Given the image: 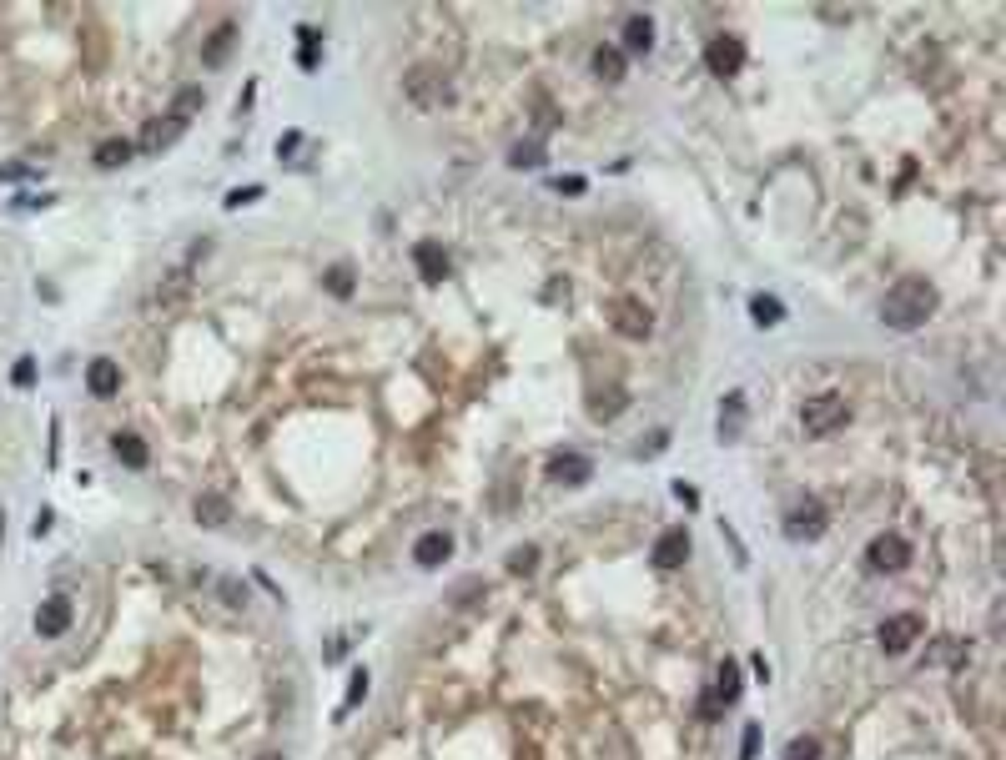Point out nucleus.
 Segmentation results:
<instances>
[{"label": "nucleus", "mask_w": 1006, "mask_h": 760, "mask_svg": "<svg viewBox=\"0 0 1006 760\" xmlns=\"http://www.w3.org/2000/svg\"><path fill=\"white\" fill-rule=\"evenodd\" d=\"M705 66H710V76H720V81L740 76V66H745L740 35H714L710 46H705Z\"/></svg>", "instance_id": "6"}, {"label": "nucleus", "mask_w": 1006, "mask_h": 760, "mask_svg": "<svg viewBox=\"0 0 1006 760\" xmlns=\"http://www.w3.org/2000/svg\"><path fill=\"white\" fill-rule=\"evenodd\" d=\"M11 383H16V388H31L35 383V357H20L16 368H11Z\"/></svg>", "instance_id": "31"}, {"label": "nucleus", "mask_w": 1006, "mask_h": 760, "mask_svg": "<svg viewBox=\"0 0 1006 760\" xmlns=\"http://www.w3.org/2000/svg\"><path fill=\"white\" fill-rule=\"evenodd\" d=\"M665 449H669V428H659V434H654L650 443L639 449V458H654V453H665Z\"/></svg>", "instance_id": "34"}, {"label": "nucleus", "mask_w": 1006, "mask_h": 760, "mask_svg": "<svg viewBox=\"0 0 1006 760\" xmlns=\"http://www.w3.org/2000/svg\"><path fill=\"white\" fill-rule=\"evenodd\" d=\"M71 615H76V609H71V599H66V594H51L46 605L35 609V635H41V639L66 635V630H71Z\"/></svg>", "instance_id": "8"}, {"label": "nucleus", "mask_w": 1006, "mask_h": 760, "mask_svg": "<svg viewBox=\"0 0 1006 760\" xmlns=\"http://www.w3.org/2000/svg\"><path fill=\"white\" fill-rule=\"evenodd\" d=\"M131 156H136V146H131V141H126V137H111V141H101V146H96V167H101V171H116V167H126Z\"/></svg>", "instance_id": "17"}, {"label": "nucleus", "mask_w": 1006, "mask_h": 760, "mask_svg": "<svg viewBox=\"0 0 1006 760\" xmlns=\"http://www.w3.org/2000/svg\"><path fill=\"white\" fill-rule=\"evenodd\" d=\"M86 388H91V398H116V393H121V363H116V357H91Z\"/></svg>", "instance_id": "10"}, {"label": "nucleus", "mask_w": 1006, "mask_h": 760, "mask_svg": "<svg viewBox=\"0 0 1006 760\" xmlns=\"http://www.w3.org/2000/svg\"><path fill=\"white\" fill-rule=\"evenodd\" d=\"M684 559H690V529H665L659 539H654V564L659 569H680Z\"/></svg>", "instance_id": "11"}, {"label": "nucleus", "mask_w": 1006, "mask_h": 760, "mask_svg": "<svg viewBox=\"0 0 1006 760\" xmlns=\"http://www.w3.org/2000/svg\"><path fill=\"white\" fill-rule=\"evenodd\" d=\"M363 700H368V670H353V680H347V695H342L338 715H347L353 705H363Z\"/></svg>", "instance_id": "27"}, {"label": "nucleus", "mask_w": 1006, "mask_h": 760, "mask_svg": "<svg viewBox=\"0 0 1006 760\" xmlns=\"http://www.w3.org/2000/svg\"><path fill=\"white\" fill-rule=\"evenodd\" d=\"M191 513H197V524H207V529H222L227 519H232V504L222 494H197V504H191Z\"/></svg>", "instance_id": "16"}, {"label": "nucleus", "mask_w": 1006, "mask_h": 760, "mask_svg": "<svg viewBox=\"0 0 1006 760\" xmlns=\"http://www.w3.org/2000/svg\"><path fill=\"white\" fill-rule=\"evenodd\" d=\"M0 534H5V509H0Z\"/></svg>", "instance_id": "39"}, {"label": "nucleus", "mask_w": 1006, "mask_h": 760, "mask_svg": "<svg viewBox=\"0 0 1006 760\" xmlns=\"http://www.w3.org/2000/svg\"><path fill=\"white\" fill-rule=\"evenodd\" d=\"M31 534H35V539H41V534H51V513H46V509L35 513V524H31Z\"/></svg>", "instance_id": "38"}, {"label": "nucleus", "mask_w": 1006, "mask_h": 760, "mask_svg": "<svg viewBox=\"0 0 1006 760\" xmlns=\"http://www.w3.org/2000/svg\"><path fill=\"white\" fill-rule=\"evenodd\" d=\"M257 197H262V186H237V192H227V207H232V212H237V207L257 202Z\"/></svg>", "instance_id": "32"}, {"label": "nucleus", "mask_w": 1006, "mask_h": 760, "mask_svg": "<svg viewBox=\"0 0 1006 760\" xmlns=\"http://www.w3.org/2000/svg\"><path fill=\"white\" fill-rule=\"evenodd\" d=\"M675 498H680L684 509H699V494L690 489V483H675Z\"/></svg>", "instance_id": "36"}, {"label": "nucleus", "mask_w": 1006, "mask_h": 760, "mask_svg": "<svg viewBox=\"0 0 1006 760\" xmlns=\"http://www.w3.org/2000/svg\"><path fill=\"white\" fill-rule=\"evenodd\" d=\"M232 46H237V26L227 20V26H217V31H212V41H207V51H201V61H207V66H222Z\"/></svg>", "instance_id": "21"}, {"label": "nucleus", "mask_w": 1006, "mask_h": 760, "mask_svg": "<svg viewBox=\"0 0 1006 760\" xmlns=\"http://www.w3.org/2000/svg\"><path fill=\"white\" fill-rule=\"evenodd\" d=\"M594 76L609 81V86H614V81H624V51L620 46H599V51H594Z\"/></svg>", "instance_id": "20"}, {"label": "nucleus", "mask_w": 1006, "mask_h": 760, "mask_svg": "<svg viewBox=\"0 0 1006 760\" xmlns=\"http://www.w3.org/2000/svg\"><path fill=\"white\" fill-rule=\"evenodd\" d=\"M201 106H207V91H201V86H186V91H176V101H171L167 116H176V121H191V111H201Z\"/></svg>", "instance_id": "25"}, {"label": "nucleus", "mask_w": 1006, "mask_h": 760, "mask_svg": "<svg viewBox=\"0 0 1006 760\" xmlns=\"http://www.w3.org/2000/svg\"><path fill=\"white\" fill-rule=\"evenodd\" d=\"M755 750H760V725L750 720V725H745V740H740V760H755Z\"/></svg>", "instance_id": "33"}, {"label": "nucleus", "mask_w": 1006, "mask_h": 760, "mask_svg": "<svg viewBox=\"0 0 1006 760\" xmlns=\"http://www.w3.org/2000/svg\"><path fill=\"white\" fill-rule=\"evenodd\" d=\"M182 131H186V121H176V116H167V121H152V126H146V131H141V141H136V146H141V152H146V156H161V152H167V146H171V141L182 137Z\"/></svg>", "instance_id": "15"}, {"label": "nucleus", "mask_w": 1006, "mask_h": 760, "mask_svg": "<svg viewBox=\"0 0 1006 760\" xmlns=\"http://www.w3.org/2000/svg\"><path fill=\"white\" fill-rule=\"evenodd\" d=\"M534 564H539V549H534V544H519V549L509 554V569H513V575H534Z\"/></svg>", "instance_id": "30"}, {"label": "nucleus", "mask_w": 1006, "mask_h": 760, "mask_svg": "<svg viewBox=\"0 0 1006 760\" xmlns=\"http://www.w3.org/2000/svg\"><path fill=\"white\" fill-rule=\"evenodd\" d=\"M825 504H815V498H800V504H790V513H785V534L795 544H810V539H821L825 534Z\"/></svg>", "instance_id": "3"}, {"label": "nucleus", "mask_w": 1006, "mask_h": 760, "mask_svg": "<svg viewBox=\"0 0 1006 760\" xmlns=\"http://www.w3.org/2000/svg\"><path fill=\"white\" fill-rule=\"evenodd\" d=\"M111 453H116L126 468H146V458H152V453H146V443H141L136 434H111Z\"/></svg>", "instance_id": "19"}, {"label": "nucleus", "mask_w": 1006, "mask_h": 760, "mask_svg": "<svg viewBox=\"0 0 1006 760\" xmlns=\"http://www.w3.org/2000/svg\"><path fill=\"white\" fill-rule=\"evenodd\" d=\"M750 317H755V327H775V323H785V302H780V297L755 293V297H750Z\"/></svg>", "instance_id": "22"}, {"label": "nucleus", "mask_w": 1006, "mask_h": 760, "mask_svg": "<svg viewBox=\"0 0 1006 760\" xmlns=\"http://www.w3.org/2000/svg\"><path fill=\"white\" fill-rule=\"evenodd\" d=\"M650 327H654V317H650L644 302H635V297H620V302H614V333H624V338H650Z\"/></svg>", "instance_id": "9"}, {"label": "nucleus", "mask_w": 1006, "mask_h": 760, "mask_svg": "<svg viewBox=\"0 0 1006 760\" xmlns=\"http://www.w3.org/2000/svg\"><path fill=\"white\" fill-rule=\"evenodd\" d=\"M876 639H881L885 654H906L916 639H921V620H916V615H891V620H881Z\"/></svg>", "instance_id": "7"}, {"label": "nucleus", "mask_w": 1006, "mask_h": 760, "mask_svg": "<svg viewBox=\"0 0 1006 760\" xmlns=\"http://www.w3.org/2000/svg\"><path fill=\"white\" fill-rule=\"evenodd\" d=\"M624 404H629V398H624V388H604V393H594V398H589V419H614V413H624Z\"/></svg>", "instance_id": "24"}, {"label": "nucleus", "mask_w": 1006, "mask_h": 760, "mask_svg": "<svg viewBox=\"0 0 1006 760\" xmlns=\"http://www.w3.org/2000/svg\"><path fill=\"white\" fill-rule=\"evenodd\" d=\"M413 262H418V278L423 282H443L453 272L448 252L438 247V242H418V247H413Z\"/></svg>", "instance_id": "13"}, {"label": "nucleus", "mask_w": 1006, "mask_h": 760, "mask_svg": "<svg viewBox=\"0 0 1006 760\" xmlns=\"http://www.w3.org/2000/svg\"><path fill=\"white\" fill-rule=\"evenodd\" d=\"M549 479H554V483H569V489H579V483L594 479V464H589L584 453H554V458H549Z\"/></svg>", "instance_id": "12"}, {"label": "nucleus", "mask_w": 1006, "mask_h": 760, "mask_svg": "<svg viewBox=\"0 0 1006 760\" xmlns=\"http://www.w3.org/2000/svg\"><path fill=\"white\" fill-rule=\"evenodd\" d=\"M297 146H302V137H297V131H287V137H282V141H277V156H287V152H297Z\"/></svg>", "instance_id": "37"}, {"label": "nucleus", "mask_w": 1006, "mask_h": 760, "mask_svg": "<svg viewBox=\"0 0 1006 760\" xmlns=\"http://www.w3.org/2000/svg\"><path fill=\"white\" fill-rule=\"evenodd\" d=\"M262 760H282V756H262Z\"/></svg>", "instance_id": "40"}, {"label": "nucleus", "mask_w": 1006, "mask_h": 760, "mask_svg": "<svg viewBox=\"0 0 1006 760\" xmlns=\"http://www.w3.org/2000/svg\"><path fill=\"white\" fill-rule=\"evenodd\" d=\"M539 161H543V146H539V141H513L509 167H539Z\"/></svg>", "instance_id": "28"}, {"label": "nucleus", "mask_w": 1006, "mask_h": 760, "mask_svg": "<svg viewBox=\"0 0 1006 760\" xmlns=\"http://www.w3.org/2000/svg\"><path fill=\"white\" fill-rule=\"evenodd\" d=\"M740 428H745V398L740 393H729L725 398V408H720V438H740Z\"/></svg>", "instance_id": "23"}, {"label": "nucleus", "mask_w": 1006, "mask_h": 760, "mask_svg": "<svg viewBox=\"0 0 1006 760\" xmlns=\"http://www.w3.org/2000/svg\"><path fill=\"white\" fill-rule=\"evenodd\" d=\"M650 46H654V20L650 16H629V20H624V51L644 56Z\"/></svg>", "instance_id": "18"}, {"label": "nucleus", "mask_w": 1006, "mask_h": 760, "mask_svg": "<svg viewBox=\"0 0 1006 760\" xmlns=\"http://www.w3.org/2000/svg\"><path fill=\"white\" fill-rule=\"evenodd\" d=\"M785 760H821V740L815 735H795L785 745Z\"/></svg>", "instance_id": "29"}, {"label": "nucleus", "mask_w": 1006, "mask_h": 760, "mask_svg": "<svg viewBox=\"0 0 1006 760\" xmlns=\"http://www.w3.org/2000/svg\"><path fill=\"white\" fill-rule=\"evenodd\" d=\"M936 302H941V297H936V287H931L926 278H901L881 302V323L896 327V333H916V327L931 323Z\"/></svg>", "instance_id": "1"}, {"label": "nucleus", "mask_w": 1006, "mask_h": 760, "mask_svg": "<svg viewBox=\"0 0 1006 760\" xmlns=\"http://www.w3.org/2000/svg\"><path fill=\"white\" fill-rule=\"evenodd\" d=\"M906 559H911V544L901 539V534H876L870 549H866V564L876 575H896V569H906Z\"/></svg>", "instance_id": "4"}, {"label": "nucleus", "mask_w": 1006, "mask_h": 760, "mask_svg": "<svg viewBox=\"0 0 1006 760\" xmlns=\"http://www.w3.org/2000/svg\"><path fill=\"white\" fill-rule=\"evenodd\" d=\"M448 554H453V534H443V529H428V534L413 544V559H418L423 569H438Z\"/></svg>", "instance_id": "14"}, {"label": "nucleus", "mask_w": 1006, "mask_h": 760, "mask_svg": "<svg viewBox=\"0 0 1006 760\" xmlns=\"http://www.w3.org/2000/svg\"><path fill=\"white\" fill-rule=\"evenodd\" d=\"M554 192H569V197H579V192H584V176H558Z\"/></svg>", "instance_id": "35"}, {"label": "nucleus", "mask_w": 1006, "mask_h": 760, "mask_svg": "<svg viewBox=\"0 0 1006 760\" xmlns=\"http://www.w3.org/2000/svg\"><path fill=\"white\" fill-rule=\"evenodd\" d=\"M402 91H408V101H413V106L428 111V106H443V101H448V81L438 76L433 66H418L413 76L402 81Z\"/></svg>", "instance_id": "5"}, {"label": "nucleus", "mask_w": 1006, "mask_h": 760, "mask_svg": "<svg viewBox=\"0 0 1006 760\" xmlns=\"http://www.w3.org/2000/svg\"><path fill=\"white\" fill-rule=\"evenodd\" d=\"M800 423H805V434H810V438H831L836 428H846V423H851V408H846V398H840V393H821V398H805Z\"/></svg>", "instance_id": "2"}, {"label": "nucleus", "mask_w": 1006, "mask_h": 760, "mask_svg": "<svg viewBox=\"0 0 1006 760\" xmlns=\"http://www.w3.org/2000/svg\"><path fill=\"white\" fill-rule=\"evenodd\" d=\"M327 293H332V297H353L357 293V282H353V267H347V262H332V267H327Z\"/></svg>", "instance_id": "26"}]
</instances>
